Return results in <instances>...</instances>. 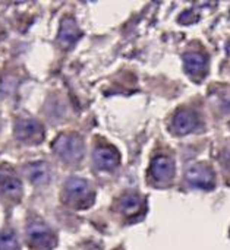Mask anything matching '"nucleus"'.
I'll return each instance as SVG.
<instances>
[{
    "label": "nucleus",
    "mask_w": 230,
    "mask_h": 250,
    "mask_svg": "<svg viewBox=\"0 0 230 250\" xmlns=\"http://www.w3.org/2000/svg\"><path fill=\"white\" fill-rule=\"evenodd\" d=\"M119 205H120L122 214L126 217H137V215L144 214V211H145L144 199L139 198L138 195H134V193H128V195L122 196Z\"/></svg>",
    "instance_id": "ddd939ff"
},
{
    "label": "nucleus",
    "mask_w": 230,
    "mask_h": 250,
    "mask_svg": "<svg viewBox=\"0 0 230 250\" xmlns=\"http://www.w3.org/2000/svg\"><path fill=\"white\" fill-rule=\"evenodd\" d=\"M82 32L78 28V23L75 22L73 18H65L60 23V31H59V42L65 48H70L75 45V42L81 38Z\"/></svg>",
    "instance_id": "9b49d317"
},
{
    "label": "nucleus",
    "mask_w": 230,
    "mask_h": 250,
    "mask_svg": "<svg viewBox=\"0 0 230 250\" xmlns=\"http://www.w3.org/2000/svg\"><path fill=\"white\" fill-rule=\"evenodd\" d=\"M186 180L189 182V185L204 190H211L216 186L214 171L206 164H195L189 167L186 171Z\"/></svg>",
    "instance_id": "423d86ee"
},
{
    "label": "nucleus",
    "mask_w": 230,
    "mask_h": 250,
    "mask_svg": "<svg viewBox=\"0 0 230 250\" xmlns=\"http://www.w3.org/2000/svg\"><path fill=\"white\" fill-rule=\"evenodd\" d=\"M25 173H26L29 182L37 185V186L47 185L50 182V177H51V171H50L48 164L43 163V161L28 164L26 168H25Z\"/></svg>",
    "instance_id": "f8f14e48"
},
{
    "label": "nucleus",
    "mask_w": 230,
    "mask_h": 250,
    "mask_svg": "<svg viewBox=\"0 0 230 250\" xmlns=\"http://www.w3.org/2000/svg\"><path fill=\"white\" fill-rule=\"evenodd\" d=\"M94 163L97 168L110 171L115 170L120 164V155L119 151L109 145H100L94 151Z\"/></svg>",
    "instance_id": "1a4fd4ad"
},
{
    "label": "nucleus",
    "mask_w": 230,
    "mask_h": 250,
    "mask_svg": "<svg viewBox=\"0 0 230 250\" xmlns=\"http://www.w3.org/2000/svg\"><path fill=\"white\" fill-rule=\"evenodd\" d=\"M54 154L66 164H76L85 154V145L81 136L75 133L60 135L51 145Z\"/></svg>",
    "instance_id": "f03ea898"
},
{
    "label": "nucleus",
    "mask_w": 230,
    "mask_h": 250,
    "mask_svg": "<svg viewBox=\"0 0 230 250\" xmlns=\"http://www.w3.org/2000/svg\"><path fill=\"white\" fill-rule=\"evenodd\" d=\"M222 163L225 164V167L230 168V149L229 151H226V152L222 155Z\"/></svg>",
    "instance_id": "2eb2a0df"
},
{
    "label": "nucleus",
    "mask_w": 230,
    "mask_h": 250,
    "mask_svg": "<svg viewBox=\"0 0 230 250\" xmlns=\"http://www.w3.org/2000/svg\"><path fill=\"white\" fill-rule=\"evenodd\" d=\"M150 176L156 185H167L175 177V163L172 158L159 155L151 161Z\"/></svg>",
    "instance_id": "39448f33"
},
{
    "label": "nucleus",
    "mask_w": 230,
    "mask_h": 250,
    "mask_svg": "<svg viewBox=\"0 0 230 250\" xmlns=\"http://www.w3.org/2000/svg\"><path fill=\"white\" fill-rule=\"evenodd\" d=\"M94 190L91 185L79 177H72L65 185V202L76 209H85L94 202Z\"/></svg>",
    "instance_id": "f257e3e1"
},
{
    "label": "nucleus",
    "mask_w": 230,
    "mask_h": 250,
    "mask_svg": "<svg viewBox=\"0 0 230 250\" xmlns=\"http://www.w3.org/2000/svg\"><path fill=\"white\" fill-rule=\"evenodd\" d=\"M0 250H19L18 239L13 233H0Z\"/></svg>",
    "instance_id": "4468645a"
},
{
    "label": "nucleus",
    "mask_w": 230,
    "mask_h": 250,
    "mask_svg": "<svg viewBox=\"0 0 230 250\" xmlns=\"http://www.w3.org/2000/svg\"><path fill=\"white\" fill-rule=\"evenodd\" d=\"M0 192L9 198H19L22 195V183L9 166H0Z\"/></svg>",
    "instance_id": "6e6552de"
},
{
    "label": "nucleus",
    "mask_w": 230,
    "mask_h": 250,
    "mask_svg": "<svg viewBox=\"0 0 230 250\" xmlns=\"http://www.w3.org/2000/svg\"><path fill=\"white\" fill-rule=\"evenodd\" d=\"M28 245L35 250H50L56 246L54 233L43 223H31L26 227Z\"/></svg>",
    "instance_id": "7ed1b4c3"
},
{
    "label": "nucleus",
    "mask_w": 230,
    "mask_h": 250,
    "mask_svg": "<svg viewBox=\"0 0 230 250\" xmlns=\"http://www.w3.org/2000/svg\"><path fill=\"white\" fill-rule=\"evenodd\" d=\"M200 126V117L194 110L182 108L179 110L173 120H172V130L176 135H186L198 129Z\"/></svg>",
    "instance_id": "0eeeda50"
},
{
    "label": "nucleus",
    "mask_w": 230,
    "mask_h": 250,
    "mask_svg": "<svg viewBox=\"0 0 230 250\" xmlns=\"http://www.w3.org/2000/svg\"><path fill=\"white\" fill-rule=\"evenodd\" d=\"M184 64H185L186 73L195 81H200L207 75L208 62H207V57L201 53H197V51L186 53L184 56Z\"/></svg>",
    "instance_id": "9d476101"
},
{
    "label": "nucleus",
    "mask_w": 230,
    "mask_h": 250,
    "mask_svg": "<svg viewBox=\"0 0 230 250\" xmlns=\"http://www.w3.org/2000/svg\"><path fill=\"white\" fill-rule=\"evenodd\" d=\"M15 136L25 144H38L44 138V129L34 119H22L15 125Z\"/></svg>",
    "instance_id": "20e7f679"
}]
</instances>
